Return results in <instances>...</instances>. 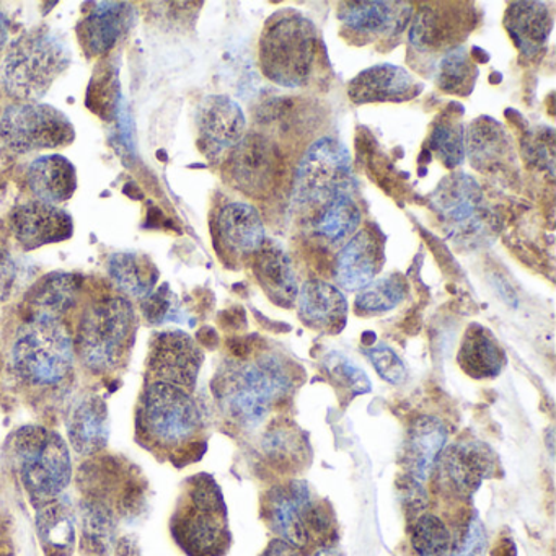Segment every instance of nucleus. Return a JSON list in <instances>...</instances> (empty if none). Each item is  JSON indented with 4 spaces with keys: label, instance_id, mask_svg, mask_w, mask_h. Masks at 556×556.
Returning <instances> with one entry per match:
<instances>
[{
    "label": "nucleus",
    "instance_id": "f257e3e1",
    "mask_svg": "<svg viewBox=\"0 0 556 556\" xmlns=\"http://www.w3.org/2000/svg\"><path fill=\"white\" fill-rule=\"evenodd\" d=\"M73 63L70 45L58 31L37 27L12 43L0 67L9 97L40 102Z\"/></svg>",
    "mask_w": 556,
    "mask_h": 556
},
{
    "label": "nucleus",
    "instance_id": "f03ea898",
    "mask_svg": "<svg viewBox=\"0 0 556 556\" xmlns=\"http://www.w3.org/2000/svg\"><path fill=\"white\" fill-rule=\"evenodd\" d=\"M138 315L125 295L92 302L80 315L74 350L87 369L112 372L122 366L135 344Z\"/></svg>",
    "mask_w": 556,
    "mask_h": 556
},
{
    "label": "nucleus",
    "instance_id": "7ed1b4c3",
    "mask_svg": "<svg viewBox=\"0 0 556 556\" xmlns=\"http://www.w3.org/2000/svg\"><path fill=\"white\" fill-rule=\"evenodd\" d=\"M318 35L314 22L294 9L276 12L260 38V64L271 83L286 89L304 87L314 73Z\"/></svg>",
    "mask_w": 556,
    "mask_h": 556
},
{
    "label": "nucleus",
    "instance_id": "20e7f679",
    "mask_svg": "<svg viewBox=\"0 0 556 556\" xmlns=\"http://www.w3.org/2000/svg\"><path fill=\"white\" fill-rule=\"evenodd\" d=\"M214 386L230 418L252 428L260 425L268 416L273 403L288 392L291 376L278 357L265 356L227 364Z\"/></svg>",
    "mask_w": 556,
    "mask_h": 556
},
{
    "label": "nucleus",
    "instance_id": "39448f33",
    "mask_svg": "<svg viewBox=\"0 0 556 556\" xmlns=\"http://www.w3.org/2000/svg\"><path fill=\"white\" fill-rule=\"evenodd\" d=\"M74 361L73 333L56 318H27L12 343V369L31 387L63 382L73 372Z\"/></svg>",
    "mask_w": 556,
    "mask_h": 556
},
{
    "label": "nucleus",
    "instance_id": "423d86ee",
    "mask_svg": "<svg viewBox=\"0 0 556 556\" xmlns=\"http://www.w3.org/2000/svg\"><path fill=\"white\" fill-rule=\"evenodd\" d=\"M15 468L35 503L58 500L73 478L71 451L63 435L40 426H25L12 441Z\"/></svg>",
    "mask_w": 556,
    "mask_h": 556
},
{
    "label": "nucleus",
    "instance_id": "0eeeda50",
    "mask_svg": "<svg viewBox=\"0 0 556 556\" xmlns=\"http://www.w3.org/2000/svg\"><path fill=\"white\" fill-rule=\"evenodd\" d=\"M200 426V408L187 390L162 382L146 387L138 408V428L146 441L180 447L198 434Z\"/></svg>",
    "mask_w": 556,
    "mask_h": 556
},
{
    "label": "nucleus",
    "instance_id": "6e6552de",
    "mask_svg": "<svg viewBox=\"0 0 556 556\" xmlns=\"http://www.w3.org/2000/svg\"><path fill=\"white\" fill-rule=\"evenodd\" d=\"M0 139L15 154H34L71 146L76 139L71 119L43 102H15L0 118Z\"/></svg>",
    "mask_w": 556,
    "mask_h": 556
},
{
    "label": "nucleus",
    "instance_id": "1a4fd4ad",
    "mask_svg": "<svg viewBox=\"0 0 556 556\" xmlns=\"http://www.w3.org/2000/svg\"><path fill=\"white\" fill-rule=\"evenodd\" d=\"M351 155L343 142L318 139L308 148L295 172L294 201L298 204H327L343 194H353Z\"/></svg>",
    "mask_w": 556,
    "mask_h": 556
},
{
    "label": "nucleus",
    "instance_id": "9d476101",
    "mask_svg": "<svg viewBox=\"0 0 556 556\" xmlns=\"http://www.w3.org/2000/svg\"><path fill=\"white\" fill-rule=\"evenodd\" d=\"M188 496L187 506L175 517V536L191 555H214L226 536V514L219 488L211 478H197Z\"/></svg>",
    "mask_w": 556,
    "mask_h": 556
},
{
    "label": "nucleus",
    "instance_id": "9b49d317",
    "mask_svg": "<svg viewBox=\"0 0 556 556\" xmlns=\"http://www.w3.org/2000/svg\"><path fill=\"white\" fill-rule=\"evenodd\" d=\"M431 207L454 239H480L493 226L491 207L480 185L470 175H448L435 188Z\"/></svg>",
    "mask_w": 556,
    "mask_h": 556
},
{
    "label": "nucleus",
    "instance_id": "f8f14e48",
    "mask_svg": "<svg viewBox=\"0 0 556 556\" xmlns=\"http://www.w3.org/2000/svg\"><path fill=\"white\" fill-rule=\"evenodd\" d=\"M203 364V353L190 334L180 330L155 333L148 357V372L154 382L193 389Z\"/></svg>",
    "mask_w": 556,
    "mask_h": 556
},
{
    "label": "nucleus",
    "instance_id": "ddd939ff",
    "mask_svg": "<svg viewBox=\"0 0 556 556\" xmlns=\"http://www.w3.org/2000/svg\"><path fill=\"white\" fill-rule=\"evenodd\" d=\"M200 148L210 157H219L243 139L247 119L239 103L226 96H210L197 113Z\"/></svg>",
    "mask_w": 556,
    "mask_h": 556
},
{
    "label": "nucleus",
    "instance_id": "4468645a",
    "mask_svg": "<svg viewBox=\"0 0 556 556\" xmlns=\"http://www.w3.org/2000/svg\"><path fill=\"white\" fill-rule=\"evenodd\" d=\"M281 170V157L271 141L258 135L243 138L233 148L230 175L240 190L262 197L271 190Z\"/></svg>",
    "mask_w": 556,
    "mask_h": 556
},
{
    "label": "nucleus",
    "instance_id": "2eb2a0df",
    "mask_svg": "<svg viewBox=\"0 0 556 556\" xmlns=\"http://www.w3.org/2000/svg\"><path fill=\"white\" fill-rule=\"evenodd\" d=\"M11 227L25 250L61 243L74 233L73 216L66 210L38 200L15 207L11 214Z\"/></svg>",
    "mask_w": 556,
    "mask_h": 556
},
{
    "label": "nucleus",
    "instance_id": "dca6fc26",
    "mask_svg": "<svg viewBox=\"0 0 556 556\" xmlns=\"http://www.w3.org/2000/svg\"><path fill=\"white\" fill-rule=\"evenodd\" d=\"M338 18L359 37H399L412 22L413 5L408 2H341Z\"/></svg>",
    "mask_w": 556,
    "mask_h": 556
},
{
    "label": "nucleus",
    "instance_id": "f3484780",
    "mask_svg": "<svg viewBox=\"0 0 556 556\" xmlns=\"http://www.w3.org/2000/svg\"><path fill=\"white\" fill-rule=\"evenodd\" d=\"M471 22L465 17V9L425 8L416 14L409 31V47L422 54L444 53L455 50Z\"/></svg>",
    "mask_w": 556,
    "mask_h": 556
},
{
    "label": "nucleus",
    "instance_id": "a211bd4d",
    "mask_svg": "<svg viewBox=\"0 0 556 556\" xmlns=\"http://www.w3.org/2000/svg\"><path fill=\"white\" fill-rule=\"evenodd\" d=\"M421 89V84L403 67L377 64L348 84V96L354 103L406 102Z\"/></svg>",
    "mask_w": 556,
    "mask_h": 556
},
{
    "label": "nucleus",
    "instance_id": "6ab92c4d",
    "mask_svg": "<svg viewBox=\"0 0 556 556\" xmlns=\"http://www.w3.org/2000/svg\"><path fill=\"white\" fill-rule=\"evenodd\" d=\"M132 5L126 2H96L77 27V37L89 58L105 56L131 25Z\"/></svg>",
    "mask_w": 556,
    "mask_h": 556
},
{
    "label": "nucleus",
    "instance_id": "aec40b11",
    "mask_svg": "<svg viewBox=\"0 0 556 556\" xmlns=\"http://www.w3.org/2000/svg\"><path fill=\"white\" fill-rule=\"evenodd\" d=\"M67 439L79 455H93L109 442V406L97 395H84L71 405L66 419Z\"/></svg>",
    "mask_w": 556,
    "mask_h": 556
},
{
    "label": "nucleus",
    "instance_id": "412c9836",
    "mask_svg": "<svg viewBox=\"0 0 556 556\" xmlns=\"http://www.w3.org/2000/svg\"><path fill=\"white\" fill-rule=\"evenodd\" d=\"M299 317L315 330L337 333L346 324L348 302L343 292L318 279L304 282L298 294Z\"/></svg>",
    "mask_w": 556,
    "mask_h": 556
},
{
    "label": "nucleus",
    "instance_id": "4be33fe9",
    "mask_svg": "<svg viewBox=\"0 0 556 556\" xmlns=\"http://www.w3.org/2000/svg\"><path fill=\"white\" fill-rule=\"evenodd\" d=\"M380 263V243L369 229L357 230L341 250L334 278L344 291H359L374 281Z\"/></svg>",
    "mask_w": 556,
    "mask_h": 556
},
{
    "label": "nucleus",
    "instance_id": "5701e85b",
    "mask_svg": "<svg viewBox=\"0 0 556 556\" xmlns=\"http://www.w3.org/2000/svg\"><path fill=\"white\" fill-rule=\"evenodd\" d=\"M445 441L447 429L438 418L422 416L413 422L406 435L403 454V464L412 480L418 483L428 480L439 455L444 451Z\"/></svg>",
    "mask_w": 556,
    "mask_h": 556
},
{
    "label": "nucleus",
    "instance_id": "b1692460",
    "mask_svg": "<svg viewBox=\"0 0 556 556\" xmlns=\"http://www.w3.org/2000/svg\"><path fill=\"white\" fill-rule=\"evenodd\" d=\"M27 181L38 201L58 206L76 193L77 172L64 155H40L28 167Z\"/></svg>",
    "mask_w": 556,
    "mask_h": 556
},
{
    "label": "nucleus",
    "instance_id": "393cba45",
    "mask_svg": "<svg viewBox=\"0 0 556 556\" xmlns=\"http://www.w3.org/2000/svg\"><path fill=\"white\" fill-rule=\"evenodd\" d=\"M255 276L275 304L291 307L298 299V276L288 253L275 242H265L256 252Z\"/></svg>",
    "mask_w": 556,
    "mask_h": 556
},
{
    "label": "nucleus",
    "instance_id": "a878e982",
    "mask_svg": "<svg viewBox=\"0 0 556 556\" xmlns=\"http://www.w3.org/2000/svg\"><path fill=\"white\" fill-rule=\"evenodd\" d=\"M220 242L239 255L256 253L265 243V226L258 211L247 203H230L217 217Z\"/></svg>",
    "mask_w": 556,
    "mask_h": 556
},
{
    "label": "nucleus",
    "instance_id": "bb28decb",
    "mask_svg": "<svg viewBox=\"0 0 556 556\" xmlns=\"http://www.w3.org/2000/svg\"><path fill=\"white\" fill-rule=\"evenodd\" d=\"M79 276L73 273H51L34 286L27 295L28 318H56L63 320L64 315L76 305L80 294Z\"/></svg>",
    "mask_w": 556,
    "mask_h": 556
},
{
    "label": "nucleus",
    "instance_id": "cd10ccee",
    "mask_svg": "<svg viewBox=\"0 0 556 556\" xmlns=\"http://www.w3.org/2000/svg\"><path fill=\"white\" fill-rule=\"evenodd\" d=\"M504 25L520 53L532 58L545 47L553 22L542 2H514L507 9Z\"/></svg>",
    "mask_w": 556,
    "mask_h": 556
},
{
    "label": "nucleus",
    "instance_id": "c85d7f7f",
    "mask_svg": "<svg viewBox=\"0 0 556 556\" xmlns=\"http://www.w3.org/2000/svg\"><path fill=\"white\" fill-rule=\"evenodd\" d=\"M442 470L455 491L471 494L491 470L490 452L478 444H457L445 448L441 457Z\"/></svg>",
    "mask_w": 556,
    "mask_h": 556
},
{
    "label": "nucleus",
    "instance_id": "c756f323",
    "mask_svg": "<svg viewBox=\"0 0 556 556\" xmlns=\"http://www.w3.org/2000/svg\"><path fill=\"white\" fill-rule=\"evenodd\" d=\"M106 271L115 288L125 298L146 299L159 281V269L148 255L136 252L113 253Z\"/></svg>",
    "mask_w": 556,
    "mask_h": 556
},
{
    "label": "nucleus",
    "instance_id": "7c9ffc66",
    "mask_svg": "<svg viewBox=\"0 0 556 556\" xmlns=\"http://www.w3.org/2000/svg\"><path fill=\"white\" fill-rule=\"evenodd\" d=\"M458 363L475 379H488L501 372L506 356L486 328L471 325L462 341Z\"/></svg>",
    "mask_w": 556,
    "mask_h": 556
},
{
    "label": "nucleus",
    "instance_id": "2f4dec72",
    "mask_svg": "<svg viewBox=\"0 0 556 556\" xmlns=\"http://www.w3.org/2000/svg\"><path fill=\"white\" fill-rule=\"evenodd\" d=\"M38 536L48 556H70L76 545L73 510L61 497L41 504L37 514Z\"/></svg>",
    "mask_w": 556,
    "mask_h": 556
},
{
    "label": "nucleus",
    "instance_id": "473e14b6",
    "mask_svg": "<svg viewBox=\"0 0 556 556\" xmlns=\"http://www.w3.org/2000/svg\"><path fill=\"white\" fill-rule=\"evenodd\" d=\"M361 219L363 213L353 194H343L320 206V213L315 219V230L325 242L338 245L357 232Z\"/></svg>",
    "mask_w": 556,
    "mask_h": 556
},
{
    "label": "nucleus",
    "instance_id": "72a5a7b5",
    "mask_svg": "<svg viewBox=\"0 0 556 556\" xmlns=\"http://www.w3.org/2000/svg\"><path fill=\"white\" fill-rule=\"evenodd\" d=\"M468 155L475 167L486 170L509 154L506 132L493 119L481 118L468 131Z\"/></svg>",
    "mask_w": 556,
    "mask_h": 556
},
{
    "label": "nucleus",
    "instance_id": "f704fd0d",
    "mask_svg": "<svg viewBox=\"0 0 556 556\" xmlns=\"http://www.w3.org/2000/svg\"><path fill=\"white\" fill-rule=\"evenodd\" d=\"M478 71L467 48L457 47L438 63V86L454 96H468L477 83Z\"/></svg>",
    "mask_w": 556,
    "mask_h": 556
},
{
    "label": "nucleus",
    "instance_id": "c9c22d12",
    "mask_svg": "<svg viewBox=\"0 0 556 556\" xmlns=\"http://www.w3.org/2000/svg\"><path fill=\"white\" fill-rule=\"evenodd\" d=\"M429 151L444 167L455 168L465 157V131L454 115H444L429 136Z\"/></svg>",
    "mask_w": 556,
    "mask_h": 556
},
{
    "label": "nucleus",
    "instance_id": "e433bc0d",
    "mask_svg": "<svg viewBox=\"0 0 556 556\" xmlns=\"http://www.w3.org/2000/svg\"><path fill=\"white\" fill-rule=\"evenodd\" d=\"M406 295V282L400 275H390L361 289L356 308L361 314H383L402 304Z\"/></svg>",
    "mask_w": 556,
    "mask_h": 556
},
{
    "label": "nucleus",
    "instance_id": "4c0bfd02",
    "mask_svg": "<svg viewBox=\"0 0 556 556\" xmlns=\"http://www.w3.org/2000/svg\"><path fill=\"white\" fill-rule=\"evenodd\" d=\"M269 516H271V523L276 532L281 535V540L291 543L295 548H302L307 543V530H305L301 510L285 491L273 494L271 503H269Z\"/></svg>",
    "mask_w": 556,
    "mask_h": 556
},
{
    "label": "nucleus",
    "instance_id": "58836bf2",
    "mask_svg": "<svg viewBox=\"0 0 556 556\" xmlns=\"http://www.w3.org/2000/svg\"><path fill=\"white\" fill-rule=\"evenodd\" d=\"M83 535L84 543L92 555L109 556L115 540V520L110 510L99 504L84 507Z\"/></svg>",
    "mask_w": 556,
    "mask_h": 556
},
{
    "label": "nucleus",
    "instance_id": "ea45409f",
    "mask_svg": "<svg viewBox=\"0 0 556 556\" xmlns=\"http://www.w3.org/2000/svg\"><path fill=\"white\" fill-rule=\"evenodd\" d=\"M412 545L419 556H442L451 546V533L439 517L426 514L413 527Z\"/></svg>",
    "mask_w": 556,
    "mask_h": 556
},
{
    "label": "nucleus",
    "instance_id": "a19ab883",
    "mask_svg": "<svg viewBox=\"0 0 556 556\" xmlns=\"http://www.w3.org/2000/svg\"><path fill=\"white\" fill-rule=\"evenodd\" d=\"M327 370L334 386L346 390L351 395H363L370 390V380L363 369L350 357L341 353H330L324 359Z\"/></svg>",
    "mask_w": 556,
    "mask_h": 556
},
{
    "label": "nucleus",
    "instance_id": "79ce46f5",
    "mask_svg": "<svg viewBox=\"0 0 556 556\" xmlns=\"http://www.w3.org/2000/svg\"><path fill=\"white\" fill-rule=\"evenodd\" d=\"M263 447L278 462H294L301 454V435L289 425H276L266 432Z\"/></svg>",
    "mask_w": 556,
    "mask_h": 556
},
{
    "label": "nucleus",
    "instance_id": "37998d69",
    "mask_svg": "<svg viewBox=\"0 0 556 556\" xmlns=\"http://www.w3.org/2000/svg\"><path fill=\"white\" fill-rule=\"evenodd\" d=\"M369 357L372 366L376 367L379 376L390 383H403L406 379L405 364L402 363L395 351L387 344L380 343L364 351Z\"/></svg>",
    "mask_w": 556,
    "mask_h": 556
},
{
    "label": "nucleus",
    "instance_id": "c03bdc74",
    "mask_svg": "<svg viewBox=\"0 0 556 556\" xmlns=\"http://www.w3.org/2000/svg\"><path fill=\"white\" fill-rule=\"evenodd\" d=\"M142 311L151 324H164L167 320H177V305L172 301L167 286L142 299Z\"/></svg>",
    "mask_w": 556,
    "mask_h": 556
},
{
    "label": "nucleus",
    "instance_id": "a18cd8bd",
    "mask_svg": "<svg viewBox=\"0 0 556 556\" xmlns=\"http://www.w3.org/2000/svg\"><path fill=\"white\" fill-rule=\"evenodd\" d=\"M486 552V533H484L483 526L480 519L473 517L468 522L467 532L462 539L460 545L455 548L452 556H483Z\"/></svg>",
    "mask_w": 556,
    "mask_h": 556
},
{
    "label": "nucleus",
    "instance_id": "49530a36",
    "mask_svg": "<svg viewBox=\"0 0 556 556\" xmlns=\"http://www.w3.org/2000/svg\"><path fill=\"white\" fill-rule=\"evenodd\" d=\"M15 282V263L9 253L0 250V301H4L11 294Z\"/></svg>",
    "mask_w": 556,
    "mask_h": 556
},
{
    "label": "nucleus",
    "instance_id": "de8ad7c7",
    "mask_svg": "<svg viewBox=\"0 0 556 556\" xmlns=\"http://www.w3.org/2000/svg\"><path fill=\"white\" fill-rule=\"evenodd\" d=\"M265 556H299L295 546L291 543L285 542V540H273L269 543L268 549L265 552Z\"/></svg>",
    "mask_w": 556,
    "mask_h": 556
},
{
    "label": "nucleus",
    "instance_id": "09e8293b",
    "mask_svg": "<svg viewBox=\"0 0 556 556\" xmlns=\"http://www.w3.org/2000/svg\"><path fill=\"white\" fill-rule=\"evenodd\" d=\"M9 34H11V25H9L8 15L0 9V53L8 47Z\"/></svg>",
    "mask_w": 556,
    "mask_h": 556
},
{
    "label": "nucleus",
    "instance_id": "8fccbe9b",
    "mask_svg": "<svg viewBox=\"0 0 556 556\" xmlns=\"http://www.w3.org/2000/svg\"><path fill=\"white\" fill-rule=\"evenodd\" d=\"M118 556H141L138 546L129 539H123L118 543Z\"/></svg>",
    "mask_w": 556,
    "mask_h": 556
},
{
    "label": "nucleus",
    "instance_id": "3c124183",
    "mask_svg": "<svg viewBox=\"0 0 556 556\" xmlns=\"http://www.w3.org/2000/svg\"><path fill=\"white\" fill-rule=\"evenodd\" d=\"M315 556H341L340 552H337V549L333 548H324L320 549V552L317 553Z\"/></svg>",
    "mask_w": 556,
    "mask_h": 556
},
{
    "label": "nucleus",
    "instance_id": "603ef678",
    "mask_svg": "<svg viewBox=\"0 0 556 556\" xmlns=\"http://www.w3.org/2000/svg\"><path fill=\"white\" fill-rule=\"evenodd\" d=\"M442 556H452V555H447V553H445V555H442Z\"/></svg>",
    "mask_w": 556,
    "mask_h": 556
}]
</instances>
